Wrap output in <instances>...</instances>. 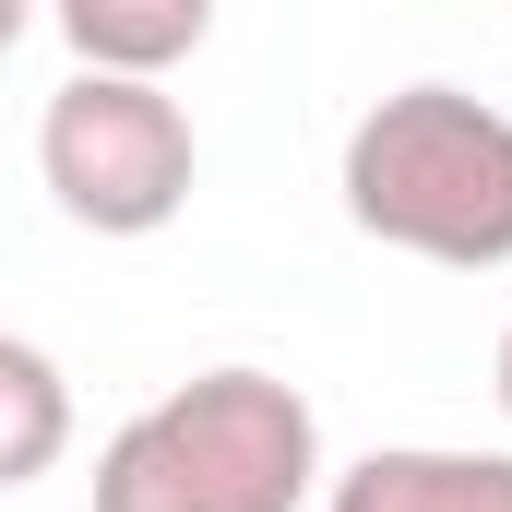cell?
Wrapping results in <instances>:
<instances>
[{
	"mask_svg": "<svg viewBox=\"0 0 512 512\" xmlns=\"http://www.w3.org/2000/svg\"><path fill=\"white\" fill-rule=\"evenodd\" d=\"M322 512H512V453H465V441H382L358 453Z\"/></svg>",
	"mask_w": 512,
	"mask_h": 512,
	"instance_id": "obj_4",
	"label": "cell"
},
{
	"mask_svg": "<svg viewBox=\"0 0 512 512\" xmlns=\"http://www.w3.org/2000/svg\"><path fill=\"white\" fill-rule=\"evenodd\" d=\"M24 24H36V12H24V0H0V60L24 48Z\"/></svg>",
	"mask_w": 512,
	"mask_h": 512,
	"instance_id": "obj_7",
	"label": "cell"
},
{
	"mask_svg": "<svg viewBox=\"0 0 512 512\" xmlns=\"http://www.w3.org/2000/svg\"><path fill=\"white\" fill-rule=\"evenodd\" d=\"M489 393H501V417H512V334H501V358H489Z\"/></svg>",
	"mask_w": 512,
	"mask_h": 512,
	"instance_id": "obj_8",
	"label": "cell"
},
{
	"mask_svg": "<svg viewBox=\"0 0 512 512\" xmlns=\"http://www.w3.org/2000/svg\"><path fill=\"white\" fill-rule=\"evenodd\" d=\"M72 453V382L48 346L0 334V489H36L48 465Z\"/></svg>",
	"mask_w": 512,
	"mask_h": 512,
	"instance_id": "obj_6",
	"label": "cell"
},
{
	"mask_svg": "<svg viewBox=\"0 0 512 512\" xmlns=\"http://www.w3.org/2000/svg\"><path fill=\"white\" fill-rule=\"evenodd\" d=\"M334 191H346L358 239H382V251L453 262V274L512 262V120L465 84H405L382 108H358Z\"/></svg>",
	"mask_w": 512,
	"mask_h": 512,
	"instance_id": "obj_2",
	"label": "cell"
},
{
	"mask_svg": "<svg viewBox=\"0 0 512 512\" xmlns=\"http://www.w3.org/2000/svg\"><path fill=\"white\" fill-rule=\"evenodd\" d=\"M322 489V417L274 370H203L108 429L96 512H298Z\"/></svg>",
	"mask_w": 512,
	"mask_h": 512,
	"instance_id": "obj_1",
	"label": "cell"
},
{
	"mask_svg": "<svg viewBox=\"0 0 512 512\" xmlns=\"http://www.w3.org/2000/svg\"><path fill=\"white\" fill-rule=\"evenodd\" d=\"M203 36H215V0H60L72 72H108V84H167V60H191Z\"/></svg>",
	"mask_w": 512,
	"mask_h": 512,
	"instance_id": "obj_5",
	"label": "cell"
},
{
	"mask_svg": "<svg viewBox=\"0 0 512 512\" xmlns=\"http://www.w3.org/2000/svg\"><path fill=\"white\" fill-rule=\"evenodd\" d=\"M36 179L72 227L96 239H155L191 179H203V143H191V108L167 84H108V72H72L36 120Z\"/></svg>",
	"mask_w": 512,
	"mask_h": 512,
	"instance_id": "obj_3",
	"label": "cell"
}]
</instances>
